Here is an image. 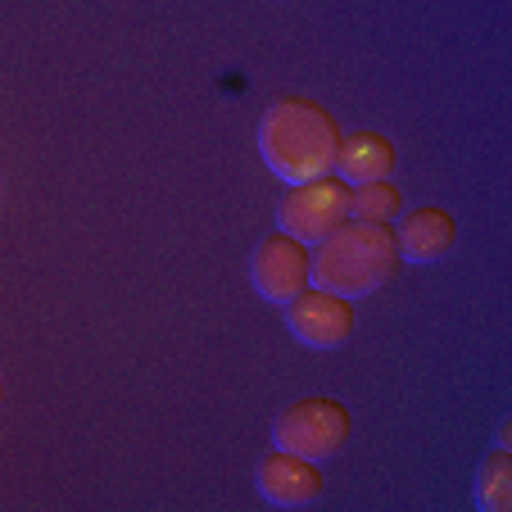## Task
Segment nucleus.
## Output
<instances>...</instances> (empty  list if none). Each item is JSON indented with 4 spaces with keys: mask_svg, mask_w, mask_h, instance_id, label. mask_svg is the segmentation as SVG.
I'll return each instance as SVG.
<instances>
[{
    "mask_svg": "<svg viewBox=\"0 0 512 512\" xmlns=\"http://www.w3.org/2000/svg\"><path fill=\"white\" fill-rule=\"evenodd\" d=\"M404 213V191L390 177L381 182H358L349 191V218H368V223H395Z\"/></svg>",
    "mask_w": 512,
    "mask_h": 512,
    "instance_id": "9b49d317",
    "label": "nucleus"
},
{
    "mask_svg": "<svg viewBox=\"0 0 512 512\" xmlns=\"http://www.w3.org/2000/svg\"><path fill=\"white\" fill-rule=\"evenodd\" d=\"M349 435H354V417H349V408L340 399H327V395L295 399L272 422V445L286 449V454L313 458V463L336 458L349 445Z\"/></svg>",
    "mask_w": 512,
    "mask_h": 512,
    "instance_id": "7ed1b4c3",
    "label": "nucleus"
},
{
    "mask_svg": "<svg viewBox=\"0 0 512 512\" xmlns=\"http://www.w3.org/2000/svg\"><path fill=\"white\" fill-rule=\"evenodd\" d=\"M309 286L345 295V300H363L377 295L381 286L395 281L404 268L395 241V223H368V218H345L331 236L309 245Z\"/></svg>",
    "mask_w": 512,
    "mask_h": 512,
    "instance_id": "f03ea898",
    "label": "nucleus"
},
{
    "mask_svg": "<svg viewBox=\"0 0 512 512\" xmlns=\"http://www.w3.org/2000/svg\"><path fill=\"white\" fill-rule=\"evenodd\" d=\"M395 241L404 263H440L454 250L458 223L454 213L440 209V204H422V209H408L395 218Z\"/></svg>",
    "mask_w": 512,
    "mask_h": 512,
    "instance_id": "6e6552de",
    "label": "nucleus"
},
{
    "mask_svg": "<svg viewBox=\"0 0 512 512\" xmlns=\"http://www.w3.org/2000/svg\"><path fill=\"white\" fill-rule=\"evenodd\" d=\"M281 309H286V331L304 349H340L354 336V300H345V295L309 286Z\"/></svg>",
    "mask_w": 512,
    "mask_h": 512,
    "instance_id": "423d86ee",
    "label": "nucleus"
},
{
    "mask_svg": "<svg viewBox=\"0 0 512 512\" xmlns=\"http://www.w3.org/2000/svg\"><path fill=\"white\" fill-rule=\"evenodd\" d=\"M395 164H399V155L386 132H349V136H340L336 168H331V173L345 177L349 186H358V182H381V177H390Z\"/></svg>",
    "mask_w": 512,
    "mask_h": 512,
    "instance_id": "1a4fd4ad",
    "label": "nucleus"
},
{
    "mask_svg": "<svg viewBox=\"0 0 512 512\" xmlns=\"http://www.w3.org/2000/svg\"><path fill=\"white\" fill-rule=\"evenodd\" d=\"M508 435H512V422H499V435H494V449H508V445H512Z\"/></svg>",
    "mask_w": 512,
    "mask_h": 512,
    "instance_id": "f8f14e48",
    "label": "nucleus"
},
{
    "mask_svg": "<svg viewBox=\"0 0 512 512\" xmlns=\"http://www.w3.org/2000/svg\"><path fill=\"white\" fill-rule=\"evenodd\" d=\"M0 195H5V186H0Z\"/></svg>",
    "mask_w": 512,
    "mask_h": 512,
    "instance_id": "4468645a",
    "label": "nucleus"
},
{
    "mask_svg": "<svg viewBox=\"0 0 512 512\" xmlns=\"http://www.w3.org/2000/svg\"><path fill=\"white\" fill-rule=\"evenodd\" d=\"M340 136L336 114L309 96H281L259 114V155L286 186L331 173Z\"/></svg>",
    "mask_w": 512,
    "mask_h": 512,
    "instance_id": "f257e3e1",
    "label": "nucleus"
},
{
    "mask_svg": "<svg viewBox=\"0 0 512 512\" xmlns=\"http://www.w3.org/2000/svg\"><path fill=\"white\" fill-rule=\"evenodd\" d=\"M349 191H354V186L336 173H322V177H309V182L286 186V195H281V204H277V227L304 245H318L322 236H331L349 218Z\"/></svg>",
    "mask_w": 512,
    "mask_h": 512,
    "instance_id": "20e7f679",
    "label": "nucleus"
},
{
    "mask_svg": "<svg viewBox=\"0 0 512 512\" xmlns=\"http://www.w3.org/2000/svg\"><path fill=\"white\" fill-rule=\"evenodd\" d=\"M322 485H327L322 481V463L286 454V449L263 454L259 467H254V490L272 508H309V503L322 499Z\"/></svg>",
    "mask_w": 512,
    "mask_h": 512,
    "instance_id": "0eeeda50",
    "label": "nucleus"
},
{
    "mask_svg": "<svg viewBox=\"0 0 512 512\" xmlns=\"http://www.w3.org/2000/svg\"><path fill=\"white\" fill-rule=\"evenodd\" d=\"M472 499L481 512H508L512 508V454L508 449H490L476 467Z\"/></svg>",
    "mask_w": 512,
    "mask_h": 512,
    "instance_id": "9d476101",
    "label": "nucleus"
},
{
    "mask_svg": "<svg viewBox=\"0 0 512 512\" xmlns=\"http://www.w3.org/2000/svg\"><path fill=\"white\" fill-rule=\"evenodd\" d=\"M0 404H5V377H0Z\"/></svg>",
    "mask_w": 512,
    "mask_h": 512,
    "instance_id": "ddd939ff",
    "label": "nucleus"
},
{
    "mask_svg": "<svg viewBox=\"0 0 512 512\" xmlns=\"http://www.w3.org/2000/svg\"><path fill=\"white\" fill-rule=\"evenodd\" d=\"M309 245L286 236L277 227L272 236H263L250 254V281L268 304H290L300 290H309Z\"/></svg>",
    "mask_w": 512,
    "mask_h": 512,
    "instance_id": "39448f33",
    "label": "nucleus"
}]
</instances>
